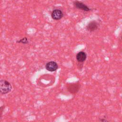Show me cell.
I'll return each instance as SVG.
<instances>
[{
  "mask_svg": "<svg viewBox=\"0 0 122 122\" xmlns=\"http://www.w3.org/2000/svg\"><path fill=\"white\" fill-rule=\"evenodd\" d=\"M98 23L95 20H93L90 21L86 26V29L87 31L92 32L96 30L98 28Z\"/></svg>",
  "mask_w": 122,
  "mask_h": 122,
  "instance_id": "4",
  "label": "cell"
},
{
  "mask_svg": "<svg viewBox=\"0 0 122 122\" xmlns=\"http://www.w3.org/2000/svg\"><path fill=\"white\" fill-rule=\"evenodd\" d=\"M73 5L76 9H78L79 10H80L83 11H89L91 10V9H90L88 6H87L83 2L80 1H78V0L74 1L73 2Z\"/></svg>",
  "mask_w": 122,
  "mask_h": 122,
  "instance_id": "3",
  "label": "cell"
},
{
  "mask_svg": "<svg viewBox=\"0 0 122 122\" xmlns=\"http://www.w3.org/2000/svg\"><path fill=\"white\" fill-rule=\"evenodd\" d=\"M46 69L49 71H54L58 68L57 63L54 61H51L48 62L45 65Z\"/></svg>",
  "mask_w": 122,
  "mask_h": 122,
  "instance_id": "6",
  "label": "cell"
},
{
  "mask_svg": "<svg viewBox=\"0 0 122 122\" xmlns=\"http://www.w3.org/2000/svg\"><path fill=\"white\" fill-rule=\"evenodd\" d=\"M4 108V106L3 107V106L0 107V118H1V117L2 116V114Z\"/></svg>",
  "mask_w": 122,
  "mask_h": 122,
  "instance_id": "9",
  "label": "cell"
},
{
  "mask_svg": "<svg viewBox=\"0 0 122 122\" xmlns=\"http://www.w3.org/2000/svg\"><path fill=\"white\" fill-rule=\"evenodd\" d=\"M16 42L26 44H28L29 43V41H28V38L27 37H24V38L21 39L20 40L17 41Z\"/></svg>",
  "mask_w": 122,
  "mask_h": 122,
  "instance_id": "8",
  "label": "cell"
},
{
  "mask_svg": "<svg viewBox=\"0 0 122 122\" xmlns=\"http://www.w3.org/2000/svg\"><path fill=\"white\" fill-rule=\"evenodd\" d=\"M100 121H101V122H108V121H107L106 120H104V119H101Z\"/></svg>",
  "mask_w": 122,
  "mask_h": 122,
  "instance_id": "10",
  "label": "cell"
},
{
  "mask_svg": "<svg viewBox=\"0 0 122 122\" xmlns=\"http://www.w3.org/2000/svg\"><path fill=\"white\" fill-rule=\"evenodd\" d=\"M87 58L86 53L84 51H80L78 52L76 55V60L78 62H82L84 61Z\"/></svg>",
  "mask_w": 122,
  "mask_h": 122,
  "instance_id": "7",
  "label": "cell"
},
{
  "mask_svg": "<svg viewBox=\"0 0 122 122\" xmlns=\"http://www.w3.org/2000/svg\"><path fill=\"white\" fill-rule=\"evenodd\" d=\"M63 16V13L62 11L58 9H54L52 10L51 13V17L52 19L54 20H60Z\"/></svg>",
  "mask_w": 122,
  "mask_h": 122,
  "instance_id": "5",
  "label": "cell"
},
{
  "mask_svg": "<svg viewBox=\"0 0 122 122\" xmlns=\"http://www.w3.org/2000/svg\"><path fill=\"white\" fill-rule=\"evenodd\" d=\"M11 84L7 81L3 79L0 80V93L6 94L9 93L12 90Z\"/></svg>",
  "mask_w": 122,
  "mask_h": 122,
  "instance_id": "1",
  "label": "cell"
},
{
  "mask_svg": "<svg viewBox=\"0 0 122 122\" xmlns=\"http://www.w3.org/2000/svg\"><path fill=\"white\" fill-rule=\"evenodd\" d=\"M80 83L79 81L75 82L68 83L67 85L68 91L72 94H75L78 92L80 88Z\"/></svg>",
  "mask_w": 122,
  "mask_h": 122,
  "instance_id": "2",
  "label": "cell"
}]
</instances>
